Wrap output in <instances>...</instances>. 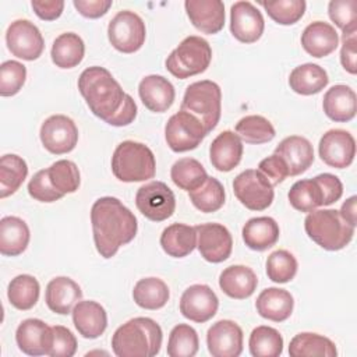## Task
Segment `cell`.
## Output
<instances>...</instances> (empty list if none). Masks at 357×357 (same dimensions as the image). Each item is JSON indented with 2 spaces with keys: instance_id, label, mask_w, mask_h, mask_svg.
Listing matches in <instances>:
<instances>
[{
  "instance_id": "obj_30",
  "label": "cell",
  "mask_w": 357,
  "mask_h": 357,
  "mask_svg": "<svg viewBox=\"0 0 357 357\" xmlns=\"http://www.w3.org/2000/svg\"><path fill=\"white\" fill-rule=\"evenodd\" d=\"M279 225L273 218L258 216L251 218L243 226V241L250 250L265 251L276 244L279 240Z\"/></svg>"
},
{
  "instance_id": "obj_9",
  "label": "cell",
  "mask_w": 357,
  "mask_h": 357,
  "mask_svg": "<svg viewBox=\"0 0 357 357\" xmlns=\"http://www.w3.org/2000/svg\"><path fill=\"white\" fill-rule=\"evenodd\" d=\"M107 36L116 50L121 53H134L139 50L145 42V22L134 11H119L109 22Z\"/></svg>"
},
{
  "instance_id": "obj_38",
  "label": "cell",
  "mask_w": 357,
  "mask_h": 357,
  "mask_svg": "<svg viewBox=\"0 0 357 357\" xmlns=\"http://www.w3.org/2000/svg\"><path fill=\"white\" fill-rule=\"evenodd\" d=\"M39 291L40 286L36 278L24 273L11 279L7 290V297L13 307L21 311H26L38 303Z\"/></svg>"
},
{
  "instance_id": "obj_32",
  "label": "cell",
  "mask_w": 357,
  "mask_h": 357,
  "mask_svg": "<svg viewBox=\"0 0 357 357\" xmlns=\"http://www.w3.org/2000/svg\"><path fill=\"white\" fill-rule=\"evenodd\" d=\"M163 251L173 258H184L197 247V230L184 223H173L160 234Z\"/></svg>"
},
{
  "instance_id": "obj_50",
  "label": "cell",
  "mask_w": 357,
  "mask_h": 357,
  "mask_svg": "<svg viewBox=\"0 0 357 357\" xmlns=\"http://www.w3.org/2000/svg\"><path fill=\"white\" fill-rule=\"evenodd\" d=\"M77 351V339L74 333L63 326H52V335L47 349V356L50 357H73Z\"/></svg>"
},
{
  "instance_id": "obj_58",
  "label": "cell",
  "mask_w": 357,
  "mask_h": 357,
  "mask_svg": "<svg viewBox=\"0 0 357 357\" xmlns=\"http://www.w3.org/2000/svg\"><path fill=\"white\" fill-rule=\"evenodd\" d=\"M356 205H357V197L351 195L350 198H347L343 202V205L339 211L343 220L347 222L353 227H356V225H357V206Z\"/></svg>"
},
{
  "instance_id": "obj_31",
  "label": "cell",
  "mask_w": 357,
  "mask_h": 357,
  "mask_svg": "<svg viewBox=\"0 0 357 357\" xmlns=\"http://www.w3.org/2000/svg\"><path fill=\"white\" fill-rule=\"evenodd\" d=\"M28 225L18 216H4L0 220V252L4 257L22 254L29 244Z\"/></svg>"
},
{
  "instance_id": "obj_11",
  "label": "cell",
  "mask_w": 357,
  "mask_h": 357,
  "mask_svg": "<svg viewBox=\"0 0 357 357\" xmlns=\"http://www.w3.org/2000/svg\"><path fill=\"white\" fill-rule=\"evenodd\" d=\"M138 211L152 222L169 219L176 209V197L163 181H151L138 188L135 194Z\"/></svg>"
},
{
  "instance_id": "obj_6",
  "label": "cell",
  "mask_w": 357,
  "mask_h": 357,
  "mask_svg": "<svg viewBox=\"0 0 357 357\" xmlns=\"http://www.w3.org/2000/svg\"><path fill=\"white\" fill-rule=\"evenodd\" d=\"M180 110L198 117L209 134L218 126L222 114L220 86L211 79L190 84L184 92Z\"/></svg>"
},
{
  "instance_id": "obj_19",
  "label": "cell",
  "mask_w": 357,
  "mask_h": 357,
  "mask_svg": "<svg viewBox=\"0 0 357 357\" xmlns=\"http://www.w3.org/2000/svg\"><path fill=\"white\" fill-rule=\"evenodd\" d=\"M191 24L201 32L213 35L223 29L225 4L220 0H187L184 3Z\"/></svg>"
},
{
  "instance_id": "obj_37",
  "label": "cell",
  "mask_w": 357,
  "mask_h": 357,
  "mask_svg": "<svg viewBox=\"0 0 357 357\" xmlns=\"http://www.w3.org/2000/svg\"><path fill=\"white\" fill-rule=\"evenodd\" d=\"M28 176L26 162L14 153L3 155L0 159V198L14 194Z\"/></svg>"
},
{
  "instance_id": "obj_53",
  "label": "cell",
  "mask_w": 357,
  "mask_h": 357,
  "mask_svg": "<svg viewBox=\"0 0 357 357\" xmlns=\"http://www.w3.org/2000/svg\"><path fill=\"white\" fill-rule=\"evenodd\" d=\"M314 178L318 181L324 195L322 206L332 205L333 202L340 199V197L343 195V184L337 176L331 173H321Z\"/></svg>"
},
{
  "instance_id": "obj_2",
  "label": "cell",
  "mask_w": 357,
  "mask_h": 357,
  "mask_svg": "<svg viewBox=\"0 0 357 357\" xmlns=\"http://www.w3.org/2000/svg\"><path fill=\"white\" fill-rule=\"evenodd\" d=\"M78 89L89 110L103 121H107L121 106L126 92L105 67L85 68L78 78Z\"/></svg>"
},
{
  "instance_id": "obj_56",
  "label": "cell",
  "mask_w": 357,
  "mask_h": 357,
  "mask_svg": "<svg viewBox=\"0 0 357 357\" xmlns=\"http://www.w3.org/2000/svg\"><path fill=\"white\" fill-rule=\"evenodd\" d=\"M74 7L86 18H99L112 7V0H74Z\"/></svg>"
},
{
  "instance_id": "obj_7",
  "label": "cell",
  "mask_w": 357,
  "mask_h": 357,
  "mask_svg": "<svg viewBox=\"0 0 357 357\" xmlns=\"http://www.w3.org/2000/svg\"><path fill=\"white\" fill-rule=\"evenodd\" d=\"M212 60L211 45L201 36L184 38L180 45L167 56L166 68L178 79H185L204 73Z\"/></svg>"
},
{
  "instance_id": "obj_52",
  "label": "cell",
  "mask_w": 357,
  "mask_h": 357,
  "mask_svg": "<svg viewBox=\"0 0 357 357\" xmlns=\"http://www.w3.org/2000/svg\"><path fill=\"white\" fill-rule=\"evenodd\" d=\"M258 170L266 176V178L271 181L272 185H278L279 183L284 181L286 177H289V170L286 167V163L276 153L262 159L258 165Z\"/></svg>"
},
{
  "instance_id": "obj_24",
  "label": "cell",
  "mask_w": 357,
  "mask_h": 357,
  "mask_svg": "<svg viewBox=\"0 0 357 357\" xmlns=\"http://www.w3.org/2000/svg\"><path fill=\"white\" fill-rule=\"evenodd\" d=\"M71 314L74 326L85 339H96L103 335L107 328L106 310L96 301H78Z\"/></svg>"
},
{
  "instance_id": "obj_5",
  "label": "cell",
  "mask_w": 357,
  "mask_h": 357,
  "mask_svg": "<svg viewBox=\"0 0 357 357\" xmlns=\"http://www.w3.org/2000/svg\"><path fill=\"white\" fill-rule=\"evenodd\" d=\"M307 236L328 251L344 248L353 238L354 227L343 220L336 209H315L304 220Z\"/></svg>"
},
{
  "instance_id": "obj_3",
  "label": "cell",
  "mask_w": 357,
  "mask_h": 357,
  "mask_svg": "<svg viewBox=\"0 0 357 357\" xmlns=\"http://www.w3.org/2000/svg\"><path fill=\"white\" fill-rule=\"evenodd\" d=\"M162 328L152 318L137 317L116 329L112 349L117 357H153L160 351Z\"/></svg>"
},
{
  "instance_id": "obj_4",
  "label": "cell",
  "mask_w": 357,
  "mask_h": 357,
  "mask_svg": "<svg viewBox=\"0 0 357 357\" xmlns=\"http://www.w3.org/2000/svg\"><path fill=\"white\" fill-rule=\"evenodd\" d=\"M112 172L124 183L146 181L155 177L156 160L153 152L141 142L123 141L112 156Z\"/></svg>"
},
{
  "instance_id": "obj_22",
  "label": "cell",
  "mask_w": 357,
  "mask_h": 357,
  "mask_svg": "<svg viewBox=\"0 0 357 357\" xmlns=\"http://www.w3.org/2000/svg\"><path fill=\"white\" fill-rule=\"evenodd\" d=\"M52 326L38 318L24 319L15 332V342L20 350L28 356H47Z\"/></svg>"
},
{
  "instance_id": "obj_29",
  "label": "cell",
  "mask_w": 357,
  "mask_h": 357,
  "mask_svg": "<svg viewBox=\"0 0 357 357\" xmlns=\"http://www.w3.org/2000/svg\"><path fill=\"white\" fill-rule=\"evenodd\" d=\"M255 308L262 318L273 322H283L293 312L294 298L284 289L268 287L257 297Z\"/></svg>"
},
{
  "instance_id": "obj_36",
  "label": "cell",
  "mask_w": 357,
  "mask_h": 357,
  "mask_svg": "<svg viewBox=\"0 0 357 357\" xmlns=\"http://www.w3.org/2000/svg\"><path fill=\"white\" fill-rule=\"evenodd\" d=\"M170 291L167 284L159 278L139 279L132 290L135 304L145 310H159L169 301Z\"/></svg>"
},
{
  "instance_id": "obj_43",
  "label": "cell",
  "mask_w": 357,
  "mask_h": 357,
  "mask_svg": "<svg viewBox=\"0 0 357 357\" xmlns=\"http://www.w3.org/2000/svg\"><path fill=\"white\" fill-rule=\"evenodd\" d=\"M188 195L192 205L204 213L219 211L223 206L226 198L222 183L215 177H208L201 187L190 191Z\"/></svg>"
},
{
  "instance_id": "obj_8",
  "label": "cell",
  "mask_w": 357,
  "mask_h": 357,
  "mask_svg": "<svg viewBox=\"0 0 357 357\" xmlns=\"http://www.w3.org/2000/svg\"><path fill=\"white\" fill-rule=\"evenodd\" d=\"M206 135L208 131L202 121L185 110L170 116L165 127V138L173 152L195 149Z\"/></svg>"
},
{
  "instance_id": "obj_49",
  "label": "cell",
  "mask_w": 357,
  "mask_h": 357,
  "mask_svg": "<svg viewBox=\"0 0 357 357\" xmlns=\"http://www.w3.org/2000/svg\"><path fill=\"white\" fill-rule=\"evenodd\" d=\"M329 18L342 29L343 33L357 32V1L333 0L328 4Z\"/></svg>"
},
{
  "instance_id": "obj_35",
  "label": "cell",
  "mask_w": 357,
  "mask_h": 357,
  "mask_svg": "<svg viewBox=\"0 0 357 357\" xmlns=\"http://www.w3.org/2000/svg\"><path fill=\"white\" fill-rule=\"evenodd\" d=\"M289 354L291 357H311V356H325L335 357L337 354L336 344L326 336L301 332L297 333L289 344Z\"/></svg>"
},
{
  "instance_id": "obj_46",
  "label": "cell",
  "mask_w": 357,
  "mask_h": 357,
  "mask_svg": "<svg viewBox=\"0 0 357 357\" xmlns=\"http://www.w3.org/2000/svg\"><path fill=\"white\" fill-rule=\"evenodd\" d=\"M297 259L287 250H276L266 259V275L275 283H287L297 273Z\"/></svg>"
},
{
  "instance_id": "obj_17",
  "label": "cell",
  "mask_w": 357,
  "mask_h": 357,
  "mask_svg": "<svg viewBox=\"0 0 357 357\" xmlns=\"http://www.w3.org/2000/svg\"><path fill=\"white\" fill-rule=\"evenodd\" d=\"M265 28L261 11L251 1H236L230 8L231 35L243 43L257 42Z\"/></svg>"
},
{
  "instance_id": "obj_25",
  "label": "cell",
  "mask_w": 357,
  "mask_h": 357,
  "mask_svg": "<svg viewBox=\"0 0 357 357\" xmlns=\"http://www.w3.org/2000/svg\"><path fill=\"white\" fill-rule=\"evenodd\" d=\"M339 45L336 29L324 21H314L305 26L301 33V46L312 57L321 59L329 56Z\"/></svg>"
},
{
  "instance_id": "obj_16",
  "label": "cell",
  "mask_w": 357,
  "mask_h": 357,
  "mask_svg": "<svg viewBox=\"0 0 357 357\" xmlns=\"http://www.w3.org/2000/svg\"><path fill=\"white\" fill-rule=\"evenodd\" d=\"M219 300L208 284H191L180 298V312L184 318L204 324L215 317Z\"/></svg>"
},
{
  "instance_id": "obj_54",
  "label": "cell",
  "mask_w": 357,
  "mask_h": 357,
  "mask_svg": "<svg viewBox=\"0 0 357 357\" xmlns=\"http://www.w3.org/2000/svg\"><path fill=\"white\" fill-rule=\"evenodd\" d=\"M357 32L351 33H342V49H340V63L343 68L350 73H357Z\"/></svg>"
},
{
  "instance_id": "obj_18",
  "label": "cell",
  "mask_w": 357,
  "mask_h": 357,
  "mask_svg": "<svg viewBox=\"0 0 357 357\" xmlns=\"http://www.w3.org/2000/svg\"><path fill=\"white\" fill-rule=\"evenodd\" d=\"M206 346L213 357H238L243 351V331L234 321L220 319L208 329Z\"/></svg>"
},
{
  "instance_id": "obj_14",
  "label": "cell",
  "mask_w": 357,
  "mask_h": 357,
  "mask_svg": "<svg viewBox=\"0 0 357 357\" xmlns=\"http://www.w3.org/2000/svg\"><path fill=\"white\" fill-rule=\"evenodd\" d=\"M319 158L324 163L336 169L349 167L356 156L354 137L342 128H332L326 131L318 145Z\"/></svg>"
},
{
  "instance_id": "obj_47",
  "label": "cell",
  "mask_w": 357,
  "mask_h": 357,
  "mask_svg": "<svg viewBox=\"0 0 357 357\" xmlns=\"http://www.w3.org/2000/svg\"><path fill=\"white\" fill-rule=\"evenodd\" d=\"M268 15L280 25L296 24L305 11L304 0H276V1H259Z\"/></svg>"
},
{
  "instance_id": "obj_13",
  "label": "cell",
  "mask_w": 357,
  "mask_h": 357,
  "mask_svg": "<svg viewBox=\"0 0 357 357\" xmlns=\"http://www.w3.org/2000/svg\"><path fill=\"white\" fill-rule=\"evenodd\" d=\"M39 137L45 149L54 155H63L75 148L78 142V128L70 117L53 114L42 123Z\"/></svg>"
},
{
  "instance_id": "obj_20",
  "label": "cell",
  "mask_w": 357,
  "mask_h": 357,
  "mask_svg": "<svg viewBox=\"0 0 357 357\" xmlns=\"http://www.w3.org/2000/svg\"><path fill=\"white\" fill-rule=\"evenodd\" d=\"M138 93L144 106L153 113H163L172 107L176 91L173 84L162 75H146L139 81Z\"/></svg>"
},
{
  "instance_id": "obj_28",
  "label": "cell",
  "mask_w": 357,
  "mask_h": 357,
  "mask_svg": "<svg viewBox=\"0 0 357 357\" xmlns=\"http://www.w3.org/2000/svg\"><path fill=\"white\" fill-rule=\"evenodd\" d=\"M258 284L255 272L245 265H231L223 269L219 276L222 291L230 298L244 300L254 294Z\"/></svg>"
},
{
  "instance_id": "obj_44",
  "label": "cell",
  "mask_w": 357,
  "mask_h": 357,
  "mask_svg": "<svg viewBox=\"0 0 357 357\" xmlns=\"http://www.w3.org/2000/svg\"><path fill=\"white\" fill-rule=\"evenodd\" d=\"M198 347V333L192 326L178 324L172 329L167 340V354L170 357H192L197 354Z\"/></svg>"
},
{
  "instance_id": "obj_23",
  "label": "cell",
  "mask_w": 357,
  "mask_h": 357,
  "mask_svg": "<svg viewBox=\"0 0 357 357\" xmlns=\"http://www.w3.org/2000/svg\"><path fill=\"white\" fill-rule=\"evenodd\" d=\"M82 290L73 279L67 276H57L46 286L45 301L50 311L67 315L73 311L75 304L81 301Z\"/></svg>"
},
{
  "instance_id": "obj_51",
  "label": "cell",
  "mask_w": 357,
  "mask_h": 357,
  "mask_svg": "<svg viewBox=\"0 0 357 357\" xmlns=\"http://www.w3.org/2000/svg\"><path fill=\"white\" fill-rule=\"evenodd\" d=\"M28 194L39 202H54L64 197L50 183L47 169H42L33 174L28 183Z\"/></svg>"
},
{
  "instance_id": "obj_21",
  "label": "cell",
  "mask_w": 357,
  "mask_h": 357,
  "mask_svg": "<svg viewBox=\"0 0 357 357\" xmlns=\"http://www.w3.org/2000/svg\"><path fill=\"white\" fill-rule=\"evenodd\" d=\"M289 170V176H298L308 170L314 162V149L311 142L301 135H290L279 142L275 148Z\"/></svg>"
},
{
  "instance_id": "obj_45",
  "label": "cell",
  "mask_w": 357,
  "mask_h": 357,
  "mask_svg": "<svg viewBox=\"0 0 357 357\" xmlns=\"http://www.w3.org/2000/svg\"><path fill=\"white\" fill-rule=\"evenodd\" d=\"M47 173L53 187L63 195L75 192L81 184L79 170L77 165L67 159L54 162L50 167H47Z\"/></svg>"
},
{
  "instance_id": "obj_33",
  "label": "cell",
  "mask_w": 357,
  "mask_h": 357,
  "mask_svg": "<svg viewBox=\"0 0 357 357\" xmlns=\"http://www.w3.org/2000/svg\"><path fill=\"white\" fill-rule=\"evenodd\" d=\"M329 82L326 71L314 63H305L293 68L289 77L290 88L298 95L319 93Z\"/></svg>"
},
{
  "instance_id": "obj_10",
  "label": "cell",
  "mask_w": 357,
  "mask_h": 357,
  "mask_svg": "<svg viewBox=\"0 0 357 357\" xmlns=\"http://www.w3.org/2000/svg\"><path fill=\"white\" fill-rule=\"evenodd\" d=\"M233 191L237 199L250 211L266 209L275 197L271 181L264 173L255 169L241 172L233 180Z\"/></svg>"
},
{
  "instance_id": "obj_1",
  "label": "cell",
  "mask_w": 357,
  "mask_h": 357,
  "mask_svg": "<svg viewBox=\"0 0 357 357\" xmlns=\"http://www.w3.org/2000/svg\"><path fill=\"white\" fill-rule=\"evenodd\" d=\"M91 223L96 251L106 259L132 241L138 230L135 215L114 197H102L93 202Z\"/></svg>"
},
{
  "instance_id": "obj_41",
  "label": "cell",
  "mask_w": 357,
  "mask_h": 357,
  "mask_svg": "<svg viewBox=\"0 0 357 357\" xmlns=\"http://www.w3.org/2000/svg\"><path fill=\"white\" fill-rule=\"evenodd\" d=\"M248 347L254 357H278L283 351V337L278 329L261 325L252 329Z\"/></svg>"
},
{
  "instance_id": "obj_15",
  "label": "cell",
  "mask_w": 357,
  "mask_h": 357,
  "mask_svg": "<svg viewBox=\"0 0 357 357\" xmlns=\"http://www.w3.org/2000/svg\"><path fill=\"white\" fill-rule=\"evenodd\" d=\"M197 247L201 257L212 264L226 261L233 250V238L227 227L220 223H202L195 226Z\"/></svg>"
},
{
  "instance_id": "obj_55",
  "label": "cell",
  "mask_w": 357,
  "mask_h": 357,
  "mask_svg": "<svg viewBox=\"0 0 357 357\" xmlns=\"http://www.w3.org/2000/svg\"><path fill=\"white\" fill-rule=\"evenodd\" d=\"M135 117H137V105L134 99L128 93H126L120 109L106 123L114 127H123V126L131 124L135 120Z\"/></svg>"
},
{
  "instance_id": "obj_40",
  "label": "cell",
  "mask_w": 357,
  "mask_h": 357,
  "mask_svg": "<svg viewBox=\"0 0 357 357\" xmlns=\"http://www.w3.org/2000/svg\"><path fill=\"white\" fill-rule=\"evenodd\" d=\"M290 205L300 212H312L322 206L324 195L315 178H304L296 181L289 191Z\"/></svg>"
},
{
  "instance_id": "obj_12",
  "label": "cell",
  "mask_w": 357,
  "mask_h": 357,
  "mask_svg": "<svg viewBox=\"0 0 357 357\" xmlns=\"http://www.w3.org/2000/svg\"><path fill=\"white\" fill-rule=\"evenodd\" d=\"M6 43L13 56L32 61L40 57L45 42L39 28L29 20H15L6 32Z\"/></svg>"
},
{
  "instance_id": "obj_27",
  "label": "cell",
  "mask_w": 357,
  "mask_h": 357,
  "mask_svg": "<svg viewBox=\"0 0 357 357\" xmlns=\"http://www.w3.org/2000/svg\"><path fill=\"white\" fill-rule=\"evenodd\" d=\"M322 107L331 120L337 123L350 121L357 112L356 92L343 84L333 85L325 92Z\"/></svg>"
},
{
  "instance_id": "obj_34",
  "label": "cell",
  "mask_w": 357,
  "mask_h": 357,
  "mask_svg": "<svg viewBox=\"0 0 357 357\" xmlns=\"http://www.w3.org/2000/svg\"><path fill=\"white\" fill-rule=\"evenodd\" d=\"M85 54V45L82 38L74 32H64L59 35L52 46V61L59 68L77 67Z\"/></svg>"
},
{
  "instance_id": "obj_48",
  "label": "cell",
  "mask_w": 357,
  "mask_h": 357,
  "mask_svg": "<svg viewBox=\"0 0 357 357\" xmlns=\"http://www.w3.org/2000/svg\"><path fill=\"white\" fill-rule=\"evenodd\" d=\"M26 79V67L15 60H7L0 66V95L13 96L21 91Z\"/></svg>"
},
{
  "instance_id": "obj_39",
  "label": "cell",
  "mask_w": 357,
  "mask_h": 357,
  "mask_svg": "<svg viewBox=\"0 0 357 357\" xmlns=\"http://www.w3.org/2000/svg\"><path fill=\"white\" fill-rule=\"evenodd\" d=\"M170 177L178 188L190 192L205 183L208 173L197 159L181 158L173 163L170 169Z\"/></svg>"
},
{
  "instance_id": "obj_57",
  "label": "cell",
  "mask_w": 357,
  "mask_h": 357,
  "mask_svg": "<svg viewBox=\"0 0 357 357\" xmlns=\"http://www.w3.org/2000/svg\"><path fill=\"white\" fill-rule=\"evenodd\" d=\"M31 6L35 14L43 21L57 20L64 10V1L61 0H32Z\"/></svg>"
},
{
  "instance_id": "obj_26",
  "label": "cell",
  "mask_w": 357,
  "mask_h": 357,
  "mask_svg": "<svg viewBox=\"0 0 357 357\" xmlns=\"http://www.w3.org/2000/svg\"><path fill=\"white\" fill-rule=\"evenodd\" d=\"M243 141L240 137L230 131H222L211 144L209 158L212 166L219 172L233 170L241 160Z\"/></svg>"
},
{
  "instance_id": "obj_42",
  "label": "cell",
  "mask_w": 357,
  "mask_h": 357,
  "mask_svg": "<svg viewBox=\"0 0 357 357\" xmlns=\"http://www.w3.org/2000/svg\"><path fill=\"white\" fill-rule=\"evenodd\" d=\"M236 134L247 144H265L275 138V127L264 116L250 114L238 120L236 124Z\"/></svg>"
}]
</instances>
